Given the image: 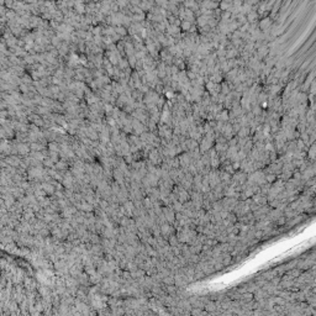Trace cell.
Listing matches in <instances>:
<instances>
[{
  "mask_svg": "<svg viewBox=\"0 0 316 316\" xmlns=\"http://www.w3.org/2000/svg\"><path fill=\"white\" fill-rule=\"evenodd\" d=\"M162 213L168 223H174L175 222V211L172 209V205H164L162 207Z\"/></svg>",
  "mask_w": 316,
  "mask_h": 316,
  "instance_id": "1",
  "label": "cell"
},
{
  "mask_svg": "<svg viewBox=\"0 0 316 316\" xmlns=\"http://www.w3.org/2000/svg\"><path fill=\"white\" fill-rule=\"evenodd\" d=\"M272 25H273V22H272V19L270 17H266V19H263L261 22H259V29L264 32V33H267L270 29H272Z\"/></svg>",
  "mask_w": 316,
  "mask_h": 316,
  "instance_id": "2",
  "label": "cell"
},
{
  "mask_svg": "<svg viewBox=\"0 0 316 316\" xmlns=\"http://www.w3.org/2000/svg\"><path fill=\"white\" fill-rule=\"evenodd\" d=\"M204 308H205V310L207 311V312H215L216 310H217V306H216V302H214V301H206L205 302V305H204Z\"/></svg>",
  "mask_w": 316,
  "mask_h": 316,
  "instance_id": "3",
  "label": "cell"
},
{
  "mask_svg": "<svg viewBox=\"0 0 316 316\" xmlns=\"http://www.w3.org/2000/svg\"><path fill=\"white\" fill-rule=\"evenodd\" d=\"M190 27H191V22L190 21H188V20H183L182 21V24H180V30L182 31L188 32L190 30Z\"/></svg>",
  "mask_w": 316,
  "mask_h": 316,
  "instance_id": "4",
  "label": "cell"
},
{
  "mask_svg": "<svg viewBox=\"0 0 316 316\" xmlns=\"http://www.w3.org/2000/svg\"><path fill=\"white\" fill-rule=\"evenodd\" d=\"M308 156H309V158L311 161H314V156H315V144L312 143L311 144V147H310V151L308 152Z\"/></svg>",
  "mask_w": 316,
  "mask_h": 316,
  "instance_id": "5",
  "label": "cell"
}]
</instances>
